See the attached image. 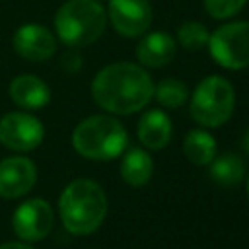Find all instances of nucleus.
Here are the masks:
<instances>
[{"instance_id":"f257e3e1","label":"nucleus","mask_w":249,"mask_h":249,"mask_svg":"<svg viewBox=\"0 0 249 249\" xmlns=\"http://www.w3.org/2000/svg\"><path fill=\"white\" fill-rule=\"evenodd\" d=\"M93 101L115 115H132L154 97L150 74L134 62H113L103 66L91 82Z\"/></svg>"},{"instance_id":"f03ea898","label":"nucleus","mask_w":249,"mask_h":249,"mask_svg":"<svg viewBox=\"0 0 249 249\" xmlns=\"http://www.w3.org/2000/svg\"><path fill=\"white\" fill-rule=\"evenodd\" d=\"M58 212L70 233L88 235L101 226L107 214V196L95 181L74 179L60 195Z\"/></svg>"},{"instance_id":"7ed1b4c3","label":"nucleus","mask_w":249,"mask_h":249,"mask_svg":"<svg viewBox=\"0 0 249 249\" xmlns=\"http://www.w3.org/2000/svg\"><path fill=\"white\" fill-rule=\"evenodd\" d=\"M107 27V10L97 0H66L54 14V31L66 47H88Z\"/></svg>"},{"instance_id":"20e7f679","label":"nucleus","mask_w":249,"mask_h":249,"mask_svg":"<svg viewBox=\"0 0 249 249\" xmlns=\"http://www.w3.org/2000/svg\"><path fill=\"white\" fill-rule=\"evenodd\" d=\"M128 142L124 126L109 115H91L78 123L72 132L74 150L88 160H113L123 154Z\"/></svg>"},{"instance_id":"39448f33","label":"nucleus","mask_w":249,"mask_h":249,"mask_svg":"<svg viewBox=\"0 0 249 249\" xmlns=\"http://www.w3.org/2000/svg\"><path fill=\"white\" fill-rule=\"evenodd\" d=\"M191 117L206 126L216 128L230 121L235 107V91L233 86L218 74L206 76L200 80L191 95Z\"/></svg>"},{"instance_id":"423d86ee","label":"nucleus","mask_w":249,"mask_h":249,"mask_svg":"<svg viewBox=\"0 0 249 249\" xmlns=\"http://www.w3.org/2000/svg\"><path fill=\"white\" fill-rule=\"evenodd\" d=\"M208 51L216 64L228 70L249 66V21L222 23L208 37Z\"/></svg>"},{"instance_id":"0eeeda50","label":"nucleus","mask_w":249,"mask_h":249,"mask_svg":"<svg viewBox=\"0 0 249 249\" xmlns=\"http://www.w3.org/2000/svg\"><path fill=\"white\" fill-rule=\"evenodd\" d=\"M43 124L37 117L16 111L0 119V142L16 152H29L43 140Z\"/></svg>"},{"instance_id":"6e6552de","label":"nucleus","mask_w":249,"mask_h":249,"mask_svg":"<svg viewBox=\"0 0 249 249\" xmlns=\"http://www.w3.org/2000/svg\"><path fill=\"white\" fill-rule=\"evenodd\" d=\"M107 19L123 37H140L152 25V6L148 0H107Z\"/></svg>"},{"instance_id":"1a4fd4ad","label":"nucleus","mask_w":249,"mask_h":249,"mask_svg":"<svg viewBox=\"0 0 249 249\" xmlns=\"http://www.w3.org/2000/svg\"><path fill=\"white\" fill-rule=\"evenodd\" d=\"M54 214L47 200L31 198L19 204L12 218V228L16 235L23 241H39L47 237L53 230Z\"/></svg>"},{"instance_id":"9d476101","label":"nucleus","mask_w":249,"mask_h":249,"mask_svg":"<svg viewBox=\"0 0 249 249\" xmlns=\"http://www.w3.org/2000/svg\"><path fill=\"white\" fill-rule=\"evenodd\" d=\"M12 47L21 58L41 62L56 53V37L41 23H23L14 31Z\"/></svg>"},{"instance_id":"9b49d317","label":"nucleus","mask_w":249,"mask_h":249,"mask_svg":"<svg viewBox=\"0 0 249 249\" xmlns=\"http://www.w3.org/2000/svg\"><path fill=\"white\" fill-rule=\"evenodd\" d=\"M37 167L29 158L16 156L0 161V196L19 198L33 189Z\"/></svg>"},{"instance_id":"f8f14e48","label":"nucleus","mask_w":249,"mask_h":249,"mask_svg":"<svg viewBox=\"0 0 249 249\" xmlns=\"http://www.w3.org/2000/svg\"><path fill=\"white\" fill-rule=\"evenodd\" d=\"M175 51H177V43L169 33L152 31L140 35V41L136 45V58L140 66L161 68L173 60Z\"/></svg>"},{"instance_id":"ddd939ff","label":"nucleus","mask_w":249,"mask_h":249,"mask_svg":"<svg viewBox=\"0 0 249 249\" xmlns=\"http://www.w3.org/2000/svg\"><path fill=\"white\" fill-rule=\"evenodd\" d=\"M8 93L12 97V101L21 107V109H41L51 101V89L49 86L35 74H19L16 76L10 86H8Z\"/></svg>"},{"instance_id":"4468645a","label":"nucleus","mask_w":249,"mask_h":249,"mask_svg":"<svg viewBox=\"0 0 249 249\" xmlns=\"http://www.w3.org/2000/svg\"><path fill=\"white\" fill-rule=\"evenodd\" d=\"M138 138L150 150H161L171 140V119L160 109H152L142 115L138 123Z\"/></svg>"},{"instance_id":"2eb2a0df","label":"nucleus","mask_w":249,"mask_h":249,"mask_svg":"<svg viewBox=\"0 0 249 249\" xmlns=\"http://www.w3.org/2000/svg\"><path fill=\"white\" fill-rule=\"evenodd\" d=\"M154 161L148 152L140 148H132L123 156L121 161V177L130 187H142L152 179Z\"/></svg>"},{"instance_id":"dca6fc26","label":"nucleus","mask_w":249,"mask_h":249,"mask_svg":"<svg viewBox=\"0 0 249 249\" xmlns=\"http://www.w3.org/2000/svg\"><path fill=\"white\" fill-rule=\"evenodd\" d=\"M183 154L187 156V160L191 163L206 165L216 156V142H214V138L206 130L195 128L183 140Z\"/></svg>"},{"instance_id":"f3484780","label":"nucleus","mask_w":249,"mask_h":249,"mask_svg":"<svg viewBox=\"0 0 249 249\" xmlns=\"http://www.w3.org/2000/svg\"><path fill=\"white\" fill-rule=\"evenodd\" d=\"M243 161L233 154H222L218 158L214 156V160L210 161V177L220 187H233L243 179Z\"/></svg>"},{"instance_id":"a211bd4d","label":"nucleus","mask_w":249,"mask_h":249,"mask_svg":"<svg viewBox=\"0 0 249 249\" xmlns=\"http://www.w3.org/2000/svg\"><path fill=\"white\" fill-rule=\"evenodd\" d=\"M154 97L161 107L177 109L185 105L189 97V89L187 84L177 78H163L158 82V86H154Z\"/></svg>"},{"instance_id":"6ab92c4d","label":"nucleus","mask_w":249,"mask_h":249,"mask_svg":"<svg viewBox=\"0 0 249 249\" xmlns=\"http://www.w3.org/2000/svg\"><path fill=\"white\" fill-rule=\"evenodd\" d=\"M208 29L198 21H185L177 29V41L187 51H200L208 43Z\"/></svg>"},{"instance_id":"aec40b11","label":"nucleus","mask_w":249,"mask_h":249,"mask_svg":"<svg viewBox=\"0 0 249 249\" xmlns=\"http://www.w3.org/2000/svg\"><path fill=\"white\" fill-rule=\"evenodd\" d=\"M247 0H204V10L212 19H230L241 12Z\"/></svg>"},{"instance_id":"412c9836","label":"nucleus","mask_w":249,"mask_h":249,"mask_svg":"<svg viewBox=\"0 0 249 249\" xmlns=\"http://www.w3.org/2000/svg\"><path fill=\"white\" fill-rule=\"evenodd\" d=\"M60 64H62L64 70H68V72H76V70L82 66V58H80V54H78L76 51H68V53L62 56Z\"/></svg>"},{"instance_id":"4be33fe9","label":"nucleus","mask_w":249,"mask_h":249,"mask_svg":"<svg viewBox=\"0 0 249 249\" xmlns=\"http://www.w3.org/2000/svg\"><path fill=\"white\" fill-rule=\"evenodd\" d=\"M0 249H33V247L23 241H8V243H2Z\"/></svg>"},{"instance_id":"5701e85b","label":"nucleus","mask_w":249,"mask_h":249,"mask_svg":"<svg viewBox=\"0 0 249 249\" xmlns=\"http://www.w3.org/2000/svg\"><path fill=\"white\" fill-rule=\"evenodd\" d=\"M243 150L249 154V130L245 132V136H243Z\"/></svg>"},{"instance_id":"b1692460","label":"nucleus","mask_w":249,"mask_h":249,"mask_svg":"<svg viewBox=\"0 0 249 249\" xmlns=\"http://www.w3.org/2000/svg\"><path fill=\"white\" fill-rule=\"evenodd\" d=\"M247 196H249V179H247Z\"/></svg>"},{"instance_id":"393cba45","label":"nucleus","mask_w":249,"mask_h":249,"mask_svg":"<svg viewBox=\"0 0 249 249\" xmlns=\"http://www.w3.org/2000/svg\"><path fill=\"white\" fill-rule=\"evenodd\" d=\"M97 2H105V0H97Z\"/></svg>"}]
</instances>
